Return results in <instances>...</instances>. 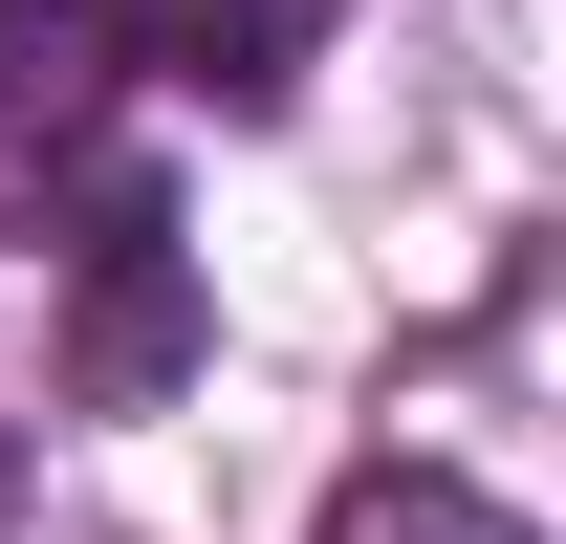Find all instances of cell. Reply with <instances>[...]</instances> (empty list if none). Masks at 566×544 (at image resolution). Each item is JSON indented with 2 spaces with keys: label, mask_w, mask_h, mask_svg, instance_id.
Here are the masks:
<instances>
[{
  "label": "cell",
  "mask_w": 566,
  "mask_h": 544,
  "mask_svg": "<svg viewBox=\"0 0 566 544\" xmlns=\"http://www.w3.org/2000/svg\"><path fill=\"white\" fill-rule=\"evenodd\" d=\"M175 348H197V305H175V197L109 175V218H87V393H153Z\"/></svg>",
  "instance_id": "7a4b0ae2"
},
{
  "label": "cell",
  "mask_w": 566,
  "mask_h": 544,
  "mask_svg": "<svg viewBox=\"0 0 566 544\" xmlns=\"http://www.w3.org/2000/svg\"><path fill=\"white\" fill-rule=\"evenodd\" d=\"M349 0H0V218H44L109 109H283Z\"/></svg>",
  "instance_id": "6da1fadb"
},
{
  "label": "cell",
  "mask_w": 566,
  "mask_h": 544,
  "mask_svg": "<svg viewBox=\"0 0 566 544\" xmlns=\"http://www.w3.org/2000/svg\"><path fill=\"white\" fill-rule=\"evenodd\" d=\"M305 544H545V523H523V501H480L458 458H349Z\"/></svg>",
  "instance_id": "3957f363"
}]
</instances>
